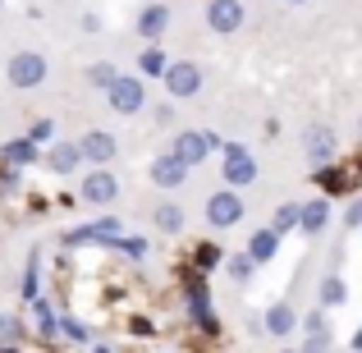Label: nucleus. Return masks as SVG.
Instances as JSON below:
<instances>
[{"label": "nucleus", "instance_id": "obj_41", "mask_svg": "<svg viewBox=\"0 0 362 353\" xmlns=\"http://www.w3.org/2000/svg\"><path fill=\"white\" fill-rule=\"evenodd\" d=\"M92 353H110V345H92Z\"/></svg>", "mask_w": 362, "mask_h": 353}, {"label": "nucleus", "instance_id": "obj_43", "mask_svg": "<svg viewBox=\"0 0 362 353\" xmlns=\"http://www.w3.org/2000/svg\"><path fill=\"white\" fill-rule=\"evenodd\" d=\"M280 353H289V349H280Z\"/></svg>", "mask_w": 362, "mask_h": 353}, {"label": "nucleus", "instance_id": "obj_22", "mask_svg": "<svg viewBox=\"0 0 362 353\" xmlns=\"http://www.w3.org/2000/svg\"><path fill=\"white\" fill-rule=\"evenodd\" d=\"M33 335L37 340H55V335H60V317H55V308L46 299L33 303Z\"/></svg>", "mask_w": 362, "mask_h": 353}, {"label": "nucleus", "instance_id": "obj_2", "mask_svg": "<svg viewBox=\"0 0 362 353\" xmlns=\"http://www.w3.org/2000/svg\"><path fill=\"white\" fill-rule=\"evenodd\" d=\"M257 175H262V166H257V156L243 147V142H225L221 151V179L225 188H247L257 184Z\"/></svg>", "mask_w": 362, "mask_h": 353}, {"label": "nucleus", "instance_id": "obj_20", "mask_svg": "<svg viewBox=\"0 0 362 353\" xmlns=\"http://www.w3.org/2000/svg\"><path fill=\"white\" fill-rule=\"evenodd\" d=\"M349 303V284H344V275L339 271H330V275H321V284H317V308H344Z\"/></svg>", "mask_w": 362, "mask_h": 353}, {"label": "nucleus", "instance_id": "obj_25", "mask_svg": "<svg viewBox=\"0 0 362 353\" xmlns=\"http://www.w3.org/2000/svg\"><path fill=\"white\" fill-rule=\"evenodd\" d=\"M216 266H225V248L211 243V238H206V243H197L193 248V271L206 275V271H216Z\"/></svg>", "mask_w": 362, "mask_h": 353}, {"label": "nucleus", "instance_id": "obj_42", "mask_svg": "<svg viewBox=\"0 0 362 353\" xmlns=\"http://www.w3.org/2000/svg\"><path fill=\"white\" fill-rule=\"evenodd\" d=\"M289 5H303V0H289Z\"/></svg>", "mask_w": 362, "mask_h": 353}, {"label": "nucleus", "instance_id": "obj_1", "mask_svg": "<svg viewBox=\"0 0 362 353\" xmlns=\"http://www.w3.org/2000/svg\"><path fill=\"white\" fill-rule=\"evenodd\" d=\"M46 79H51V64H46L42 51H18V55H9V60H5V83H9V88H18V92L42 88Z\"/></svg>", "mask_w": 362, "mask_h": 353}, {"label": "nucleus", "instance_id": "obj_8", "mask_svg": "<svg viewBox=\"0 0 362 353\" xmlns=\"http://www.w3.org/2000/svg\"><path fill=\"white\" fill-rule=\"evenodd\" d=\"M119 234H124L119 216H97V221H88V225H74V230H64V243H69V248H78V243H101V248H110Z\"/></svg>", "mask_w": 362, "mask_h": 353}, {"label": "nucleus", "instance_id": "obj_7", "mask_svg": "<svg viewBox=\"0 0 362 353\" xmlns=\"http://www.w3.org/2000/svg\"><path fill=\"white\" fill-rule=\"evenodd\" d=\"M243 221V197L239 188H221V193L206 197V225L211 230H234Z\"/></svg>", "mask_w": 362, "mask_h": 353}, {"label": "nucleus", "instance_id": "obj_26", "mask_svg": "<svg viewBox=\"0 0 362 353\" xmlns=\"http://www.w3.org/2000/svg\"><path fill=\"white\" fill-rule=\"evenodd\" d=\"M252 271H257V262L247 253H234V257H225V275H230L234 284H252Z\"/></svg>", "mask_w": 362, "mask_h": 353}, {"label": "nucleus", "instance_id": "obj_11", "mask_svg": "<svg viewBox=\"0 0 362 353\" xmlns=\"http://www.w3.org/2000/svg\"><path fill=\"white\" fill-rule=\"evenodd\" d=\"M147 179H151L156 188H184V184H188V166L175 156V151H160V156H151Z\"/></svg>", "mask_w": 362, "mask_h": 353}, {"label": "nucleus", "instance_id": "obj_33", "mask_svg": "<svg viewBox=\"0 0 362 353\" xmlns=\"http://www.w3.org/2000/svg\"><path fill=\"white\" fill-rule=\"evenodd\" d=\"M28 138H33L37 147H51V142H55V124L51 120H37L33 129H28Z\"/></svg>", "mask_w": 362, "mask_h": 353}, {"label": "nucleus", "instance_id": "obj_17", "mask_svg": "<svg viewBox=\"0 0 362 353\" xmlns=\"http://www.w3.org/2000/svg\"><path fill=\"white\" fill-rule=\"evenodd\" d=\"M46 166H51L55 175H78L83 147H78V142H51V147H46Z\"/></svg>", "mask_w": 362, "mask_h": 353}, {"label": "nucleus", "instance_id": "obj_4", "mask_svg": "<svg viewBox=\"0 0 362 353\" xmlns=\"http://www.w3.org/2000/svg\"><path fill=\"white\" fill-rule=\"evenodd\" d=\"M106 101H110L115 115H138V110L147 106V79H142V74H119L106 88Z\"/></svg>", "mask_w": 362, "mask_h": 353}, {"label": "nucleus", "instance_id": "obj_13", "mask_svg": "<svg viewBox=\"0 0 362 353\" xmlns=\"http://www.w3.org/2000/svg\"><path fill=\"white\" fill-rule=\"evenodd\" d=\"M206 28L221 33V37L239 33L243 28V5L239 0H206Z\"/></svg>", "mask_w": 362, "mask_h": 353}, {"label": "nucleus", "instance_id": "obj_30", "mask_svg": "<svg viewBox=\"0 0 362 353\" xmlns=\"http://www.w3.org/2000/svg\"><path fill=\"white\" fill-rule=\"evenodd\" d=\"M115 79H119V69H115L110 60H97V64H88V83H92V88H101V92H106Z\"/></svg>", "mask_w": 362, "mask_h": 353}, {"label": "nucleus", "instance_id": "obj_19", "mask_svg": "<svg viewBox=\"0 0 362 353\" xmlns=\"http://www.w3.org/2000/svg\"><path fill=\"white\" fill-rule=\"evenodd\" d=\"M312 179L321 184V197H344V193H354V179H349L339 166H317V170H312Z\"/></svg>", "mask_w": 362, "mask_h": 353}, {"label": "nucleus", "instance_id": "obj_44", "mask_svg": "<svg viewBox=\"0 0 362 353\" xmlns=\"http://www.w3.org/2000/svg\"><path fill=\"white\" fill-rule=\"evenodd\" d=\"M358 129H362V120H358Z\"/></svg>", "mask_w": 362, "mask_h": 353}, {"label": "nucleus", "instance_id": "obj_34", "mask_svg": "<svg viewBox=\"0 0 362 353\" xmlns=\"http://www.w3.org/2000/svg\"><path fill=\"white\" fill-rule=\"evenodd\" d=\"M298 330H303V335H321V330H330V326H326V308H312L308 317H303Z\"/></svg>", "mask_w": 362, "mask_h": 353}, {"label": "nucleus", "instance_id": "obj_31", "mask_svg": "<svg viewBox=\"0 0 362 353\" xmlns=\"http://www.w3.org/2000/svg\"><path fill=\"white\" fill-rule=\"evenodd\" d=\"M110 253H124L129 257V262H142V257H147V238H115V243H110Z\"/></svg>", "mask_w": 362, "mask_h": 353}, {"label": "nucleus", "instance_id": "obj_28", "mask_svg": "<svg viewBox=\"0 0 362 353\" xmlns=\"http://www.w3.org/2000/svg\"><path fill=\"white\" fill-rule=\"evenodd\" d=\"M60 335L69 340V345H78V349H88V345H92V330H88V321L69 317V312H64V317H60Z\"/></svg>", "mask_w": 362, "mask_h": 353}, {"label": "nucleus", "instance_id": "obj_29", "mask_svg": "<svg viewBox=\"0 0 362 353\" xmlns=\"http://www.w3.org/2000/svg\"><path fill=\"white\" fill-rule=\"evenodd\" d=\"M37 271H42V248H37V253L28 257V266H23V289H18V294H23L28 303L42 299V289H37Z\"/></svg>", "mask_w": 362, "mask_h": 353}, {"label": "nucleus", "instance_id": "obj_14", "mask_svg": "<svg viewBox=\"0 0 362 353\" xmlns=\"http://www.w3.org/2000/svg\"><path fill=\"white\" fill-rule=\"evenodd\" d=\"M165 28H170V5H165V0H151V5L138 9V33L147 37V42H160Z\"/></svg>", "mask_w": 362, "mask_h": 353}, {"label": "nucleus", "instance_id": "obj_18", "mask_svg": "<svg viewBox=\"0 0 362 353\" xmlns=\"http://www.w3.org/2000/svg\"><path fill=\"white\" fill-rule=\"evenodd\" d=\"M37 156H42V147H37V142L28 138V133H23V138H9L5 147H0V161H5L9 170H28Z\"/></svg>", "mask_w": 362, "mask_h": 353}, {"label": "nucleus", "instance_id": "obj_3", "mask_svg": "<svg viewBox=\"0 0 362 353\" xmlns=\"http://www.w3.org/2000/svg\"><path fill=\"white\" fill-rule=\"evenodd\" d=\"M184 308H188V321H193L202 335H216V330H221L216 308H211V289H206V280L197 271L188 275V284H184Z\"/></svg>", "mask_w": 362, "mask_h": 353}, {"label": "nucleus", "instance_id": "obj_40", "mask_svg": "<svg viewBox=\"0 0 362 353\" xmlns=\"http://www.w3.org/2000/svg\"><path fill=\"white\" fill-rule=\"evenodd\" d=\"M354 353H362V326L354 330Z\"/></svg>", "mask_w": 362, "mask_h": 353}, {"label": "nucleus", "instance_id": "obj_32", "mask_svg": "<svg viewBox=\"0 0 362 353\" xmlns=\"http://www.w3.org/2000/svg\"><path fill=\"white\" fill-rule=\"evenodd\" d=\"M23 340V321L14 312H0V345H18Z\"/></svg>", "mask_w": 362, "mask_h": 353}, {"label": "nucleus", "instance_id": "obj_35", "mask_svg": "<svg viewBox=\"0 0 362 353\" xmlns=\"http://www.w3.org/2000/svg\"><path fill=\"white\" fill-rule=\"evenodd\" d=\"M151 120L160 124V129H175V120H179V110L170 106V101H160V106H151Z\"/></svg>", "mask_w": 362, "mask_h": 353}, {"label": "nucleus", "instance_id": "obj_38", "mask_svg": "<svg viewBox=\"0 0 362 353\" xmlns=\"http://www.w3.org/2000/svg\"><path fill=\"white\" fill-rule=\"evenodd\" d=\"M129 330H133V335H138V340H147V335H156V326H151V321H147V317H133V321H129Z\"/></svg>", "mask_w": 362, "mask_h": 353}, {"label": "nucleus", "instance_id": "obj_12", "mask_svg": "<svg viewBox=\"0 0 362 353\" xmlns=\"http://www.w3.org/2000/svg\"><path fill=\"white\" fill-rule=\"evenodd\" d=\"M78 147H83V161H88V166H110V161L119 156V138H115V133H106V129L83 133Z\"/></svg>", "mask_w": 362, "mask_h": 353}, {"label": "nucleus", "instance_id": "obj_5", "mask_svg": "<svg viewBox=\"0 0 362 353\" xmlns=\"http://www.w3.org/2000/svg\"><path fill=\"white\" fill-rule=\"evenodd\" d=\"M78 202H88V207H115L119 202V179L110 175V166H92L78 179Z\"/></svg>", "mask_w": 362, "mask_h": 353}, {"label": "nucleus", "instance_id": "obj_10", "mask_svg": "<svg viewBox=\"0 0 362 353\" xmlns=\"http://www.w3.org/2000/svg\"><path fill=\"white\" fill-rule=\"evenodd\" d=\"M170 151H175L179 161H184L188 170H197L206 156H211V142H206V129H179L175 142H170Z\"/></svg>", "mask_w": 362, "mask_h": 353}, {"label": "nucleus", "instance_id": "obj_9", "mask_svg": "<svg viewBox=\"0 0 362 353\" xmlns=\"http://www.w3.org/2000/svg\"><path fill=\"white\" fill-rule=\"evenodd\" d=\"M303 151H308L312 170H317V166H335V156H339L335 129H330V124H312V129L303 133Z\"/></svg>", "mask_w": 362, "mask_h": 353}, {"label": "nucleus", "instance_id": "obj_16", "mask_svg": "<svg viewBox=\"0 0 362 353\" xmlns=\"http://www.w3.org/2000/svg\"><path fill=\"white\" fill-rule=\"evenodd\" d=\"M330 216H335V207H330V197H312V202H303V216H298V230L308 238H317L321 230L330 225Z\"/></svg>", "mask_w": 362, "mask_h": 353}, {"label": "nucleus", "instance_id": "obj_39", "mask_svg": "<svg viewBox=\"0 0 362 353\" xmlns=\"http://www.w3.org/2000/svg\"><path fill=\"white\" fill-rule=\"evenodd\" d=\"M83 33L97 37V33H101V14H83Z\"/></svg>", "mask_w": 362, "mask_h": 353}, {"label": "nucleus", "instance_id": "obj_15", "mask_svg": "<svg viewBox=\"0 0 362 353\" xmlns=\"http://www.w3.org/2000/svg\"><path fill=\"white\" fill-rule=\"evenodd\" d=\"M262 326L271 330V335H293V330L303 326V317H298V308H293V303H271V308H266V317H262Z\"/></svg>", "mask_w": 362, "mask_h": 353}, {"label": "nucleus", "instance_id": "obj_23", "mask_svg": "<svg viewBox=\"0 0 362 353\" xmlns=\"http://www.w3.org/2000/svg\"><path fill=\"white\" fill-rule=\"evenodd\" d=\"M165 69H170V55L160 51L156 42H147L142 55H138V74H142V79H165Z\"/></svg>", "mask_w": 362, "mask_h": 353}, {"label": "nucleus", "instance_id": "obj_24", "mask_svg": "<svg viewBox=\"0 0 362 353\" xmlns=\"http://www.w3.org/2000/svg\"><path fill=\"white\" fill-rule=\"evenodd\" d=\"M184 207H179V202H160L156 207V212H151V225H156V230L160 234H184Z\"/></svg>", "mask_w": 362, "mask_h": 353}, {"label": "nucleus", "instance_id": "obj_6", "mask_svg": "<svg viewBox=\"0 0 362 353\" xmlns=\"http://www.w3.org/2000/svg\"><path fill=\"white\" fill-rule=\"evenodd\" d=\"M165 92H170V101H188V97H197L202 92V69H197L193 60H170V69H165Z\"/></svg>", "mask_w": 362, "mask_h": 353}, {"label": "nucleus", "instance_id": "obj_37", "mask_svg": "<svg viewBox=\"0 0 362 353\" xmlns=\"http://www.w3.org/2000/svg\"><path fill=\"white\" fill-rule=\"evenodd\" d=\"M358 225H362V197H354L344 212V230H358Z\"/></svg>", "mask_w": 362, "mask_h": 353}, {"label": "nucleus", "instance_id": "obj_36", "mask_svg": "<svg viewBox=\"0 0 362 353\" xmlns=\"http://www.w3.org/2000/svg\"><path fill=\"white\" fill-rule=\"evenodd\" d=\"M298 353H330V330H321V335H308V345Z\"/></svg>", "mask_w": 362, "mask_h": 353}, {"label": "nucleus", "instance_id": "obj_21", "mask_svg": "<svg viewBox=\"0 0 362 353\" xmlns=\"http://www.w3.org/2000/svg\"><path fill=\"white\" fill-rule=\"evenodd\" d=\"M275 253H280V234H275L271 225L252 230V238H247V257H252L257 266H266V262H275Z\"/></svg>", "mask_w": 362, "mask_h": 353}, {"label": "nucleus", "instance_id": "obj_27", "mask_svg": "<svg viewBox=\"0 0 362 353\" xmlns=\"http://www.w3.org/2000/svg\"><path fill=\"white\" fill-rule=\"evenodd\" d=\"M298 216H303V207H298V202H284V207H275V216H271V230L284 238L289 230H298Z\"/></svg>", "mask_w": 362, "mask_h": 353}]
</instances>
